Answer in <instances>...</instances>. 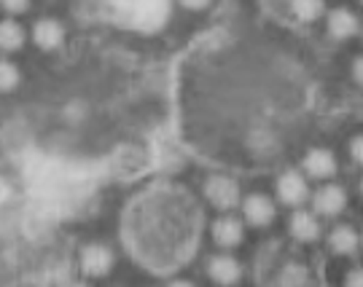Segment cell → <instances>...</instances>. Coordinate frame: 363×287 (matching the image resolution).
I'll return each instance as SVG.
<instances>
[{"label":"cell","instance_id":"cell-6","mask_svg":"<svg viewBox=\"0 0 363 287\" xmlns=\"http://www.w3.org/2000/svg\"><path fill=\"white\" fill-rule=\"evenodd\" d=\"M208 274L213 276V282L220 287H232L240 282V276H242V269H240V263L229 258V255H216L208 266Z\"/></svg>","mask_w":363,"mask_h":287},{"label":"cell","instance_id":"cell-7","mask_svg":"<svg viewBox=\"0 0 363 287\" xmlns=\"http://www.w3.org/2000/svg\"><path fill=\"white\" fill-rule=\"evenodd\" d=\"M304 170H307V175L315 177V180H325V177H331V175L337 172V158H334L331 151L315 148V151H310L307 158H304Z\"/></svg>","mask_w":363,"mask_h":287},{"label":"cell","instance_id":"cell-8","mask_svg":"<svg viewBox=\"0 0 363 287\" xmlns=\"http://www.w3.org/2000/svg\"><path fill=\"white\" fill-rule=\"evenodd\" d=\"M245 218L253 226H269L274 221V204L269 201V196L253 194L245 199Z\"/></svg>","mask_w":363,"mask_h":287},{"label":"cell","instance_id":"cell-19","mask_svg":"<svg viewBox=\"0 0 363 287\" xmlns=\"http://www.w3.org/2000/svg\"><path fill=\"white\" fill-rule=\"evenodd\" d=\"M345 287H363V274H361V269H352L350 274H347V282H345Z\"/></svg>","mask_w":363,"mask_h":287},{"label":"cell","instance_id":"cell-1","mask_svg":"<svg viewBox=\"0 0 363 287\" xmlns=\"http://www.w3.org/2000/svg\"><path fill=\"white\" fill-rule=\"evenodd\" d=\"M145 196L148 199H143L127 215L130 250L156 269L183 263L199 236V207H194L183 194L172 191Z\"/></svg>","mask_w":363,"mask_h":287},{"label":"cell","instance_id":"cell-16","mask_svg":"<svg viewBox=\"0 0 363 287\" xmlns=\"http://www.w3.org/2000/svg\"><path fill=\"white\" fill-rule=\"evenodd\" d=\"M294 13H296L298 19H304V22H312V19H318L323 13V3H318V0H298V3H294Z\"/></svg>","mask_w":363,"mask_h":287},{"label":"cell","instance_id":"cell-11","mask_svg":"<svg viewBox=\"0 0 363 287\" xmlns=\"http://www.w3.org/2000/svg\"><path fill=\"white\" fill-rule=\"evenodd\" d=\"M35 43H38L40 49H46V52H52V49H57L60 43H62V38H65V30H62V25L57 22V19H40L38 25H35Z\"/></svg>","mask_w":363,"mask_h":287},{"label":"cell","instance_id":"cell-12","mask_svg":"<svg viewBox=\"0 0 363 287\" xmlns=\"http://www.w3.org/2000/svg\"><path fill=\"white\" fill-rule=\"evenodd\" d=\"M328 33L339 40L352 38V35L358 33V19H355V13L347 11V8H337V11L328 16Z\"/></svg>","mask_w":363,"mask_h":287},{"label":"cell","instance_id":"cell-13","mask_svg":"<svg viewBox=\"0 0 363 287\" xmlns=\"http://www.w3.org/2000/svg\"><path fill=\"white\" fill-rule=\"evenodd\" d=\"M291 234L301 239V242H315L320 236V223L310 212H296L291 218Z\"/></svg>","mask_w":363,"mask_h":287},{"label":"cell","instance_id":"cell-15","mask_svg":"<svg viewBox=\"0 0 363 287\" xmlns=\"http://www.w3.org/2000/svg\"><path fill=\"white\" fill-rule=\"evenodd\" d=\"M25 43V30L16 25L13 19L0 22V49L3 52H16Z\"/></svg>","mask_w":363,"mask_h":287},{"label":"cell","instance_id":"cell-4","mask_svg":"<svg viewBox=\"0 0 363 287\" xmlns=\"http://www.w3.org/2000/svg\"><path fill=\"white\" fill-rule=\"evenodd\" d=\"M81 269L89 276H105L113 269V252L105 245H89L81 252Z\"/></svg>","mask_w":363,"mask_h":287},{"label":"cell","instance_id":"cell-18","mask_svg":"<svg viewBox=\"0 0 363 287\" xmlns=\"http://www.w3.org/2000/svg\"><path fill=\"white\" fill-rule=\"evenodd\" d=\"M3 11L22 13V11H27V3L25 0H6V3H3Z\"/></svg>","mask_w":363,"mask_h":287},{"label":"cell","instance_id":"cell-9","mask_svg":"<svg viewBox=\"0 0 363 287\" xmlns=\"http://www.w3.org/2000/svg\"><path fill=\"white\" fill-rule=\"evenodd\" d=\"M347 204V196L339 185H325L315 194V209L320 215H339Z\"/></svg>","mask_w":363,"mask_h":287},{"label":"cell","instance_id":"cell-23","mask_svg":"<svg viewBox=\"0 0 363 287\" xmlns=\"http://www.w3.org/2000/svg\"><path fill=\"white\" fill-rule=\"evenodd\" d=\"M70 287H89V285H70Z\"/></svg>","mask_w":363,"mask_h":287},{"label":"cell","instance_id":"cell-21","mask_svg":"<svg viewBox=\"0 0 363 287\" xmlns=\"http://www.w3.org/2000/svg\"><path fill=\"white\" fill-rule=\"evenodd\" d=\"M169 287H194L191 282H183V279H178V282H169Z\"/></svg>","mask_w":363,"mask_h":287},{"label":"cell","instance_id":"cell-5","mask_svg":"<svg viewBox=\"0 0 363 287\" xmlns=\"http://www.w3.org/2000/svg\"><path fill=\"white\" fill-rule=\"evenodd\" d=\"M277 196L283 204H291V207H298L304 204V199L310 196V188L304 183V177L298 172H286L280 180H277Z\"/></svg>","mask_w":363,"mask_h":287},{"label":"cell","instance_id":"cell-22","mask_svg":"<svg viewBox=\"0 0 363 287\" xmlns=\"http://www.w3.org/2000/svg\"><path fill=\"white\" fill-rule=\"evenodd\" d=\"M355 78L361 81V59H355Z\"/></svg>","mask_w":363,"mask_h":287},{"label":"cell","instance_id":"cell-3","mask_svg":"<svg viewBox=\"0 0 363 287\" xmlns=\"http://www.w3.org/2000/svg\"><path fill=\"white\" fill-rule=\"evenodd\" d=\"M205 194L218 209H232L240 204V185L229 177H220V175L210 177L208 185H205Z\"/></svg>","mask_w":363,"mask_h":287},{"label":"cell","instance_id":"cell-17","mask_svg":"<svg viewBox=\"0 0 363 287\" xmlns=\"http://www.w3.org/2000/svg\"><path fill=\"white\" fill-rule=\"evenodd\" d=\"M16 83H19L16 67L11 62H6V59H0V92H11Z\"/></svg>","mask_w":363,"mask_h":287},{"label":"cell","instance_id":"cell-10","mask_svg":"<svg viewBox=\"0 0 363 287\" xmlns=\"http://www.w3.org/2000/svg\"><path fill=\"white\" fill-rule=\"evenodd\" d=\"M213 236L220 247H237L245 236V228L237 218H220L216 226H213Z\"/></svg>","mask_w":363,"mask_h":287},{"label":"cell","instance_id":"cell-2","mask_svg":"<svg viewBox=\"0 0 363 287\" xmlns=\"http://www.w3.org/2000/svg\"><path fill=\"white\" fill-rule=\"evenodd\" d=\"M118 11L127 16V22L135 27H145V30H156L167 19V6L164 3H132V6H118Z\"/></svg>","mask_w":363,"mask_h":287},{"label":"cell","instance_id":"cell-20","mask_svg":"<svg viewBox=\"0 0 363 287\" xmlns=\"http://www.w3.org/2000/svg\"><path fill=\"white\" fill-rule=\"evenodd\" d=\"M352 158H355V161H361V158H363V153H361V137H355V140H352Z\"/></svg>","mask_w":363,"mask_h":287},{"label":"cell","instance_id":"cell-14","mask_svg":"<svg viewBox=\"0 0 363 287\" xmlns=\"http://www.w3.org/2000/svg\"><path fill=\"white\" fill-rule=\"evenodd\" d=\"M331 250L339 252V255H352L355 250H358V234L352 231L350 226H339L331 231Z\"/></svg>","mask_w":363,"mask_h":287}]
</instances>
